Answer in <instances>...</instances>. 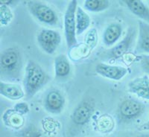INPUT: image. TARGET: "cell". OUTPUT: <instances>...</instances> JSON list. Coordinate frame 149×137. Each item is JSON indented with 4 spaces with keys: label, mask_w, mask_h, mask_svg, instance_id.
<instances>
[{
    "label": "cell",
    "mask_w": 149,
    "mask_h": 137,
    "mask_svg": "<svg viewBox=\"0 0 149 137\" xmlns=\"http://www.w3.org/2000/svg\"><path fill=\"white\" fill-rule=\"evenodd\" d=\"M50 77L37 62L30 60L25 67L23 87L27 98H31L49 82Z\"/></svg>",
    "instance_id": "6da1fadb"
},
{
    "label": "cell",
    "mask_w": 149,
    "mask_h": 137,
    "mask_svg": "<svg viewBox=\"0 0 149 137\" xmlns=\"http://www.w3.org/2000/svg\"><path fill=\"white\" fill-rule=\"evenodd\" d=\"M21 70L22 57L18 49L10 47L3 50L0 55V72L2 77L10 80H19Z\"/></svg>",
    "instance_id": "7a4b0ae2"
},
{
    "label": "cell",
    "mask_w": 149,
    "mask_h": 137,
    "mask_svg": "<svg viewBox=\"0 0 149 137\" xmlns=\"http://www.w3.org/2000/svg\"><path fill=\"white\" fill-rule=\"evenodd\" d=\"M26 5L31 14L41 23L50 26L58 24V14L47 4L40 1H28Z\"/></svg>",
    "instance_id": "3957f363"
},
{
    "label": "cell",
    "mask_w": 149,
    "mask_h": 137,
    "mask_svg": "<svg viewBox=\"0 0 149 137\" xmlns=\"http://www.w3.org/2000/svg\"><path fill=\"white\" fill-rule=\"evenodd\" d=\"M78 8V2L72 0L69 2L63 17L64 34L66 37V45L68 49L72 50L77 45L76 38V20L75 14Z\"/></svg>",
    "instance_id": "277c9868"
},
{
    "label": "cell",
    "mask_w": 149,
    "mask_h": 137,
    "mask_svg": "<svg viewBox=\"0 0 149 137\" xmlns=\"http://www.w3.org/2000/svg\"><path fill=\"white\" fill-rule=\"evenodd\" d=\"M146 106L139 101L127 98L121 102L118 109V115L124 122H130L138 119L144 113Z\"/></svg>",
    "instance_id": "5b68a950"
},
{
    "label": "cell",
    "mask_w": 149,
    "mask_h": 137,
    "mask_svg": "<svg viewBox=\"0 0 149 137\" xmlns=\"http://www.w3.org/2000/svg\"><path fill=\"white\" fill-rule=\"evenodd\" d=\"M37 43L42 51L48 54H53L61 43V36L53 29H42L37 36Z\"/></svg>",
    "instance_id": "8992f818"
},
{
    "label": "cell",
    "mask_w": 149,
    "mask_h": 137,
    "mask_svg": "<svg viewBox=\"0 0 149 137\" xmlns=\"http://www.w3.org/2000/svg\"><path fill=\"white\" fill-rule=\"evenodd\" d=\"M95 110V102L84 100L80 102L71 114V120L77 126H84L91 119Z\"/></svg>",
    "instance_id": "52a82bcc"
},
{
    "label": "cell",
    "mask_w": 149,
    "mask_h": 137,
    "mask_svg": "<svg viewBox=\"0 0 149 137\" xmlns=\"http://www.w3.org/2000/svg\"><path fill=\"white\" fill-rule=\"evenodd\" d=\"M64 95L58 90H52L47 92L44 98V107L49 113L58 115L63 112L65 107Z\"/></svg>",
    "instance_id": "ba28073f"
},
{
    "label": "cell",
    "mask_w": 149,
    "mask_h": 137,
    "mask_svg": "<svg viewBox=\"0 0 149 137\" xmlns=\"http://www.w3.org/2000/svg\"><path fill=\"white\" fill-rule=\"evenodd\" d=\"M95 71L97 74L107 79L119 81L128 74L127 68L122 66L99 63L95 66Z\"/></svg>",
    "instance_id": "9c48e42d"
},
{
    "label": "cell",
    "mask_w": 149,
    "mask_h": 137,
    "mask_svg": "<svg viewBox=\"0 0 149 137\" xmlns=\"http://www.w3.org/2000/svg\"><path fill=\"white\" fill-rule=\"evenodd\" d=\"M136 36V31L133 28H130L127 31V34L124 37L122 40L116 45L115 46L110 49L109 50L108 55L109 58L111 59H119L122 58L126 53L127 52L129 49L131 47V45L133 44Z\"/></svg>",
    "instance_id": "30bf717a"
},
{
    "label": "cell",
    "mask_w": 149,
    "mask_h": 137,
    "mask_svg": "<svg viewBox=\"0 0 149 137\" xmlns=\"http://www.w3.org/2000/svg\"><path fill=\"white\" fill-rule=\"evenodd\" d=\"M127 90L138 98L149 101V76L144 74L133 79L127 84Z\"/></svg>",
    "instance_id": "8fae6325"
},
{
    "label": "cell",
    "mask_w": 149,
    "mask_h": 137,
    "mask_svg": "<svg viewBox=\"0 0 149 137\" xmlns=\"http://www.w3.org/2000/svg\"><path fill=\"white\" fill-rule=\"evenodd\" d=\"M0 95L9 100L19 101L26 96V93L20 85L5 82L2 80L0 81Z\"/></svg>",
    "instance_id": "7c38bea8"
},
{
    "label": "cell",
    "mask_w": 149,
    "mask_h": 137,
    "mask_svg": "<svg viewBox=\"0 0 149 137\" xmlns=\"http://www.w3.org/2000/svg\"><path fill=\"white\" fill-rule=\"evenodd\" d=\"M136 51L149 54V23L142 20L138 22L137 46Z\"/></svg>",
    "instance_id": "4fadbf2b"
},
{
    "label": "cell",
    "mask_w": 149,
    "mask_h": 137,
    "mask_svg": "<svg viewBox=\"0 0 149 137\" xmlns=\"http://www.w3.org/2000/svg\"><path fill=\"white\" fill-rule=\"evenodd\" d=\"M98 40V31L95 29H91L85 34L84 41L82 44V47L77 56V59H83L86 58L91 51L97 46Z\"/></svg>",
    "instance_id": "5bb4252c"
},
{
    "label": "cell",
    "mask_w": 149,
    "mask_h": 137,
    "mask_svg": "<svg viewBox=\"0 0 149 137\" xmlns=\"http://www.w3.org/2000/svg\"><path fill=\"white\" fill-rule=\"evenodd\" d=\"M122 31L123 29L121 24L116 22L109 24L105 28L102 34V41L104 44L107 46L115 45L117 41L120 39Z\"/></svg>",
    "instance_id": "9a60e30c"
},
{
    "label": "cell",
    "mask_w": 149,
    "mask_h": 137,
    "mask_svg": "<svg viewBox=\"0 0 149 137\" xmlns=\"http://www.w3.org/2000/svg\"><path fill=\"white\" fill-rule=\"evenodd\" d=\"M133 14L141 20L149 22V8L140 0H124L122 1Z\"/></svg>",
    "instance_id": "2e32d148"
},
{
    "label": "cell",
    "mask_w": 149,
    "mask_h": 137,
    "mask_svg": "<svg viewBox=\"0 0 149 137\" xmlns=\"http://www.w3.org/2000/svg\"><path fill=\"white\" fill-rule=\"evenodd\" d=\"M54 74L58 79H63L67 78L71 73V64L65 54H59L55 57L54 61Z\"/></svg>",
    "instance_id": "e0dca14e"
},
{
    "label": "cell",
    "mask_w": 149,
    "mask_h": 137,
    "mask_svg": "<svg viewBox=\"0 0 149 137\" xmlns=\"http://www.w3.org/2000/svg\"><path fill=\"white\" fill-rule=\"evenodd\" d=\"M2 121L5 126L13 129H19L23 126L24 115L18 113L14 109H9L4 113Z\"/></svg>",
    "instance_id": "ac0fdd59"
},
{
    "label": "cell",
    "mask_w": 149,
    "mask_h": 137,
    "mask_svg": "<svg viewBox=\"0 0 149 137\" xmlns=\"http://www.w3.org/2000/svg\"><path fill=\"white\" fill-rule=\"evenodd\" d=\"M76 20V34L81 35L86 31L91 24V19L81 7L78 6L75 14Z\"/></svg>",
    "instance_id": "d6986e66"
},
{
    "label": "cell",
    "mask_w": 149,
    "mask_h": 137,
    "mask_svg": "<svg viewBox=\"0 0 149 137\" xmlns=\"http://www.w3.org/2000/svg\"><path fill=\"white\" fill-rule=\"evenodd\" d=\"M108 0H86L84 3V8L90 12H102L110 7Z\"/></svg>",
    "instance_id": "ffe728a7"
},
{
    "label": "cell",
    "mask_w": 149,
    "mask_h": 137,
    "mask_svg": "<svg viewBox=\"0 0 149 137\" xmlns=\"http://www.w3.org/2000/svg\"><path fill=\"white\" fill-rule=\"evenodd\" d=\"M95 127L99 132L108 134L114 129V121L110 115H101L100 118L97 119Z\"/></svg>",
    "instance_id": "44dd1931"
},
{
    "label": "cell",
    "mask_w": 149,
    "mask_h": 137,
    "mask_svg": "<svg viewBox=\"0 0 149 137\" xmlns=\"http://www.w3.org/2000/svg\"><path fill=\"white\" fill-rule=\"evenodd\" d=\"M14 19V14L10 6L0 4V24L1 26H7Z\"/></svg>",
    "instance_id": "7402d4cb"
},
{
    "label": "cell",
    "mask_w": 149,
    "mask_h": 137,
    "mask_svg": "<svg viewBox=\"0 0 149 137\" xmlns=\"http://www.w3.org/2000/svg\"><path fill=\"white\" fill-rule=\"evenodd\" d=\"M22 137H53L37 130L36 128H29L22 133Z\"/></svg>",
    "instance_id": "603a6c76"
},
{
    "label": "cell",
    "mask_w": 149,
    "mask_h": 137,
    "mask_svg": "<svg viewBox=\"0 0 149 137\" xmlns=\"http://www.w3.org/2000/svg\"><path fill=\"white\" fill-rule=\"evenodd\" d=\"M136 57V60L139 62V64L143 71L149 74V54H143Z\"/></svg>",
    "instance_id": "cb8c5ba5"
},
{
    "label": "cell",
    "mask_w": 149,
    "mask_h": 137,
    "mask_svg": "<svg viewBox=\"0 0 149 137\" xmlns=\"http://www.w3.org/2000/svg\"><path fill=\"white\" fill-rule=\"evenodd\" d=\"M13 109L17 113L22 115H26L30 111V107H29V104L26 102H19V103H17L14 106Z\"/></svg>",
    "instance_id": "d4e9b609"
},
{
    "label": "cell",
    "mask_w": 149,
    "mask_h": 137,
    "mask_svg": "<svg viewBox=\"0 0 149 137\" xmlns=\"http://www.w3.org/2000/svg\"><path fill=\"white\" fill-rule=\"evenodd\" d=\"M14 2H17V1H13V0H1L0 1V4L1 5H5L8 6L13 5Z\"/></svg>",
    "instance_id": "484cf974"
},
{
    "label": "cell",
    "mask_w": 149,
    "mask_h": 137,
    "mask_svg": "<svg viewBox=\"0 0 149 137\" xmlns=\"http://www.w3.org/2000/svg\"><path fill=\"white\" fill-rule=\"evenodd\" d=\"M142 130H149V119L146 124H144L142 126Z\"/></svg>",
    "instance_id": "4316f807"
},
{
    "label": "cell",
    "mask_w": 149,
    "mask_h": 137,
    "mask_svg": "<svg viewBox=\"0 0 149 137\" xmlns=\"http://www.w3.org/2000/svg\"><path fill=\"white\" fill-rule=\"evenodd\" d=\"M135 137H149V133L148 134H140V135H138Z\"/></svg>",
    "instance_id": "83f0119b"
}]
</instances>
